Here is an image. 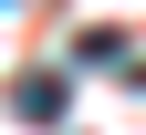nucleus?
<instances>
[{
    "label": "nucleus",
    "instance_id": "nucleus-1",
    "mask_svg": "<svg viewBox=\"0 0 146 135\" xmlns=\"http://www.w3.org/2000/svg\"><path fill=\"white\" fill-rule=\"evenodd\" d=\"M11 104H21L31 125H52V114H63V73H21V94H11Z\"/></svg>",
    "mask_w": 146,
    "mask_h": 135
},
{
    "label": "nucleus",
    "instance_id": "nucleus-2",
    "mask_svg": "<svg viewBox=\"0 0 146 135\" xmlns=\"http://www.w3.org/2000/svg\"><path fill=\"white\" fill-rule=\"evenodd\" d=\"M125 52H136L125 31H84V42H73V63H84V73H104V63H125Z\"/></svg>",
    "mask_w": 146,
    "mask_h": 135
}]
</instances>
